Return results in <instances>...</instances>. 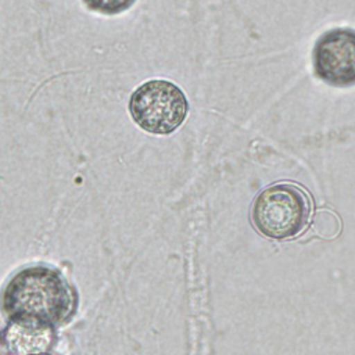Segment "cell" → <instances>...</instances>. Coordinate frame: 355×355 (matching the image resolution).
Segmentation results:
<instances>
[{"mask_svg":"<svg viewBox=\"0 0 355 355\" xmlns=\"http://www.w3.org/2000/svg\"><path fill=\"white\" fill-rule=\"evenodd\" d=\"M78 308V294L65 276L47 265L14 273L0 294V309L14 323L43 329L67 324Z\"/></svg>","mask_w":355,"mask_h":355,"instance_id":"cell-1","label":"cell"},{"mask_svg":"<svg viewBox=\"0 0 355 355\" xmlns=\"http://www.w3.org/2000/svg\"><path fill=\"white\" fill-rule=\"evenodd\" d=\"M312 201L306 191L294 183H276L263 189L251 207L254 227L269 239H293L309 222Z\"/></svg>","mask_w":355,"mask_h":355,"instance_id":"cell-2","label":"cell"},{"mask_svg":"<svg viewBox=\"0 0 355 355\" xmlns=\"http://www.w3.org/2000/svg\"><path fill=\"white\" fill-rule=\"evenodd\" d=\"M129 112L143 130L171 135L184 122L189 103L178 85L165 79H151L132 93Z\"/></svg>","mask_w":355,"mask_h":355,"instance_id":"cell-3","label":"cell"},{"mask_svg":"<svg viewBox=\"0 0 355 355\" xmlns=\"http://www.w3.org/2000/svg\"><path fill=\"white\" fill-rule=\"evenodd\" d=\"M315 75L334 87L355 85V29L333 28L322 33L312 50Z\"/></svg>","mask_w":355,"mask_h":355,"instance_id":"cell-4","label":"cell"},{"mask_svg":"<svg viewBox=\"0 0 355 355\" xmlns=\"http://www.w3.org/2000/svg\"><path fill=\"white\" fill-rule=\"evenodd\" d=\"M312 227H313L315 233H318L320 237L331 239L340 233L341 223L336 214L324 209V211H319L315 215V218L312 220Z\"/></svg>","mask_w":355,"mask_h":355,"instance_id":"cell-5","label":"cell"},{"mask_svg":"<svg viewBox=\"0 0 355 355\" xmlns=\"http://www.w3.org/2000/svg\"><path fill=\"white\" fill-rule=\"evenodd\" d=\"M86 8L103 15H116L128 11L136 0H82Z\"/></svg>","mask_w":355,"mask_h":355,"instance_id":"cell-6","label":"cell"}]
</instances>
